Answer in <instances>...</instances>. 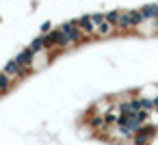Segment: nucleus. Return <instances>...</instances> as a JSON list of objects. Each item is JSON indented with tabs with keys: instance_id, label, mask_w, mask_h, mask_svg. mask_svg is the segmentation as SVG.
<instances>
[{
	"instance_id": "obj_1",
	"label": "nucleus",
	"mask_w": 158,
	"mask_h": 145,
	"mask_svg": "<svg viewBox=\"0 0 158 145\" xmlns=\"http://www.w3.org/2000/svg\"><path fill=\"white\" fill-rule=\"evenodd\" d=\"M82 39V33L76 28V22H67L56 31V48H69L76 46Z\"/></svg>"
},
{
	"instance_id": "obj_2",
	"label": "nucleus",
	"mask_w": 158,
	"mask_h": 145,
	"mask_svg": "<svg viewBox=\"0 0 158 145\" xmlns=\"http://www.w3.org/2000/svg\"><path fill=\"white\" fill-rule=\"evenodd\" d=\"M141 24H143L141 11L139 9H128V11H119L115 28H119V31H132V28H139Z\"/></svg>"
},
{
	"instance_id": "obj_3",
	"label": "nucleus",
	"mask_w": 158,
	"mask_h": 145,
	"mask_svg": "<svg viewBox=\"0 0 158 145\" xmlns=\"http://www.w3.org/2000/svg\"><path fill=\"white\" fill-rule=\"evenodd\" d=\"M158 134V126H152V123H145L134 136H132V145H149L154 141V136Z\"/></svg>"
},
{
	"instance_id": "obj_4",
	"label": "nucleus",
	"mask_w": 158,
	"mask_h": 145,
	"mask_svg": "<svg viewBox=\"0 0 158 145\" xmlns=\"http://www.w3.org/2000/svg\"><path fill=\"white\" fill-rule=\"evenodd\" d=\"M15 63H20L24 69H28V67H33V61H35V52L31 50V48H26L24 52H20L15 59H13Z\"/></svg>"
},
{
	"instance_id": "obj_5",
	"label": "nucleus",
	"mask_w": 158,
	"mask_h": 145,
	"mask_svg": "<svg viewBox=\"0 0 158 145\" xmlns=\"http://www.w3.org/2000/svg\"><path fill=\"white\" fill-rule=\"evenodd\" d=\"M5 74H7L11 80H18V78H22V76L26 74V69H24L20 63L11 61V63H7V67H5Z\"/></svg>"
},
{
	"instance_id": "obj_6",
	"label": "nucleus",
	"mask_w": 158,
	"mask_h": 145,
	"mask_svg": "<svg viewBox=\"0 0 158 145\" xmlns=\"http://www.w3.org/2000/svg\"><path fill=\"white\" fill-rule=\"evenodd\" d=\"M143 20H158V5H145L139 9Z\"/></svg>"
},
{
	"instance_id": "obj_7",
	"label": "nucleus",
	"mask_w": 158,
	"mask_h": 145,
	"mask_svg": "<svg viewBox=\"0 0 158 145\" xmlns=\"http://www.w3.org/2000/svg\"><path fill=\"white\" fill-rule=\"evenodd\" d=\"M113 31H115V26H113L108 20H104V22L95 28V35H98V37H106V35H110Z\"/></svg>"
},
{
	"instance_id": "obj_8",
	"label": "nucleus",
	"mask_w": 158,
	"mask_h": 145,
	"mask_svg": "<svg viewBox=\"0 0 158 145\" xmlns=\"http://www.w3.org/2000/svg\"><path fill=\"white\" fill-rule=\"evenodd\" d=\"M9 87H11V78L2 72V74H0V93H5Z\"/></svg>"
}]
</instances>
